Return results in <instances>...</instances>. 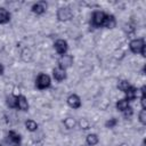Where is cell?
I'll return each instance as SVG.
<instances>
[{
    "label": "cell",
    "instance_id": "6da1fadb",
    "mask_svg": "<svg viewBox=\"0 0 146 146\" xmlns=\"http://www.w3.org/2000/svg\"><path fill=\"white\" fill-rule=\"evenodd\" d=\"M129 48L131 52L133 54H140L141 56L145 57V40L143 38H137L130 41Z\"/></svg>",
    "mask_w": 146,
    "mask_h": 146
},
{
    "label": "cell",
    "instance_id": "7a4b0ae2",
    "mask_svg": "<svg viewBox=\"0 0 146 146\" xmlns=\"http://www.w3.org/2000/svg\"><path fill=\"white\" fill-rule=\"evenodd\" d=\"M105 17H106V13L102 11V10H96L92 13L91 15V21H90V24L92 27H103V24H104V21H105Z\"/></svg>",
    "mask_w": 146,
    "mask_h": 146
},
{
    "label": "cell",
    "instance_id": "3957f363",
    "mask_svg": "<svg viewBox=\"0 0 146 146\" xmlns=\"http://www.w3.org/2000/svg\"><path fill=\"white\" fill-rule=\"evenodd\" d=\"M50 84H51V79L48 74L40 73L35 79V87L39 90H44V89L49 88Z\"/></svg>",
    "mask_w": 146,
    "mask_h": 146
},
{
    "label": "cell",
    "instance_id": "277c9868",
    "mask_svg": "<svg viewBox=\"0 0 146 146\" xmlns=\"http://www.w3.org/2000/svg\"><path fill=\"white\" fill-rule=\"evenodd\" d=\"M56 15H57L58 21L66 22V21H70L73 17V11L70 7H60V8H58Z\"/></svg>",
    "mask_w": 146,
    "mask_h": 146
},
{
    "label": "cell",
    "instance_id": "5b68a950",
    "mask_svg": "<svg viewBox=\"0 0 146 146\" xmlns=\"http://www.w3.org/2000/svg\"><path fill=\"white\" fill-rule=\"evenodd\" d=\"M21 135L17 133L16 131L14 130H10L8 133H7V138H6V141L9 146H21Z\"/></svg>",
    "mask_w": 146,
    "mask_h": 146
},
{
    "label": "cell",
    "instance_id": "8992f818",
    "mask_svg": "<svg viewBox=\"0 0 146 146\" xmlns=\"http://www.w3.org/2000/svg\"><path fill=\"white\" fill-rule=\"evenodd\" d=\"M54 48L56 50V52L58 55H65L67 52V49H68V44H67V41L66 40H63V39H58L55 41L54 43Z\"/></svg>",
    "mask_w": 146,
    "mask_h": 146
},
{
    "label": "cell",
    "instance_id": "52a82bcc",
    "mask_svg": "<svg viewBox=\"0 0 146 146\" xmlns=\"http://www.w3.org/2000/svg\"><path fill=\"white\" fill-rule=\"evenodd\" d=\"M66 102H67V105H68L71 108H73V110L80 108V107H81V104H82V103H81V98H80L78 95H75V94L70 95V96L67 97Z\"/></svg>",
    "mask_w": 146,
    "mask_h": 146
},
{
    "label": "cell",
    "instance_id": "ba28073f",
    "mask_svg": "<svg viewBox=\"0 0 146 146\" xmlns=\"http://www.w3.org/2000/svg\"><path fill=\"white\" fill-rule=\"evenodd\" d=\"M72 64H73V57L71 55H67V54L62 55L60 58L58 59V66L62 67V68H64V70H66L67 67H70Z\"/></svg>",
    "mask_w": 146,
    "mask_h": 146
},
{
    "label": "cell",
    "instance_id": "9c48e42d",
    "mask_svg": "<svg viewBox=\"0 0 146 146\" xmlns=\"http://www.w3.org/2000/svg\"><path fill=\"white\" fill-rule=\"evenodd\" d=\"M47 7H48V5H47L46 1H38V2H35V3L32 6L31 9H32V11H33L35 15H42V14L46 13Z\"/></svg>",
    "mask_w": 146,
    "mask_h": 146
},
{
    "label": "cell",
    "instance_id": "30bf717a",
    "mask_svg": "<svg viewBox=\"0 0 146 146\" xmlns=\"http://www.w3.org/2000/svg\"><path fill=\"white\" fill-rule=\"evenodd\" d=\"M16 108L21 111H27L29 110V102L24 95H17L16 96Z\"/></svg>",
    "mask_w": 146,
    "mask_h": 146
},
{
    "label": "cell",
    "instance_id": "8fae6325",
    "mask_svg": "<svg viewBox=\"0 0 146 146\" xmlns=\"http://www.w3.org/2000/svg\"><path fill=\"white\" fill-rule=\"evenodd\" d=\"M52 76L56 81H63L66 79V70L57 66L52 70Z\"/></svg>",
    "mask_w": 146,
    "mask_h": 146
},
{
    "label": "cell",
    "instance_id": "7c38bea8",
    "mask_svg": "<svg viewBox=\"0 0 146 146\" xmlns=\"http://www.w3.org/2000/svg\"><path fill=\"white\" fill-rule=\"evenodd\" d=\"M124 94H125V98H124V99H127L128 102H132V100H135V99L137 98L138 90H137L136 87L130 86V87L124 91Z\"/></svg>",
    "mask_w": 146,
    "mask_h": 146
},
{
    "label": "cell",
    "instance_id": "4fadbf2b",
    "mask_svg": "<svg viewBox=\"0 0 146 146\" xmlns=\"http://www.w3.org/2000/svg\"><path fill=\"white\" fill-rule=\"evenodd\" d=\"M115 25H116L115 17H114L113 15H111V14H106V17H105L103 27H106V29H113V27H115Z\"/></svg>",
    "mask_w": 146,
    "mask_h": 146
},
{
    "label": "cell",
    "instance_id": "5bb4252c",
    "mask_svg": "<svg viewBox=\"0 0 146 146\" xmlns=\"http://www.w3.org/2000/svg\"><path fill=\"white\" fill-rule=\"evenodd\" d=\"M10 21V13L3 8L0 7V24H7Z\"/></svg>",
    "mask_w": 146,
    "mask_h": 146
},
{
    "label": "cell",
    "instance_id": "9a60e30c",
    "mask_svg": "<svg viewBox=\"0 0 146 146\" xmlns=\"http://www.w3.org/2000/svg\"><path fill=\"white\" fill-rule=\"evenodd\" d=\"M99 141V138L96 133H89L87 137H86V143L88 146H95L97 145Z\"/></svg>",
    "mask_w": 146,
    "mask_h": 146
},
{
    "label": "cell",
    "instance_id": "2e32d148",
    "mask_svg": "<svg viewBox=\"0 0 146 146\" xmlns=\"http://www.w3.org/2000/svg\"><path fill=\"white\" fill-rule=\"evenodd\" d=\"M129 107V102L127 100V99H119L117 102H116V108H117V111H120V112H123L124 110H127Z\"/></svg>",
    "mask_w": 146,
    "mask_h": 146
},
{
    "label": "cell",
    "instance_id": "e0dca14e",
    "mask_svg": "<svg viewBox=\"0 0 146 146\" xmlns=\"http://www.w3.org/2000/svg\"><path fill=\"white\" fill-rule=\"evenodd\" d=\"M25 128H26L29 131H31V132L36 131V129H38V123H36L35 121H33V120H27V121H25Z\"/></svg>",
    "mask_w": 146,
    "mask_h": 146
},
{
    "label": "cell",
    "instance_id": "ac0fdd59",
    "mask_svg": "<svg viewBox=\"0 0 146 146\" xmlns=\"http://www.w3.org/2000/svg\"><path fill=\"white\" fill-rule=\"evenodd\" d=\"M131 84H130V82L128 81V80H120L119 82H117V88L121 90V91H125L129 87H130Z\"/></svg>",
    "mask_w": 146,
    "mask_h": 146
},
{
    "label": "cell",
    "instance_id": "d6986e66",
    "mask_svg": "<svg viewBox=\"0 0 146 146\" xmlns=\"http://www.w3.org/2000/svg\"><path fill=\"white\" fill-rule=\"evenodd\" d=\"M140 92H141V97H140L141 107H143V110H146V87H145V86L141 87Z\"/></svg>",
    "mask_w": 146,
    "mask_h": 146
},
{
    "label": "cell",
    "instance_id": "ffe728a7",
    "mask_svg": "<svg viewBox=\"0 0 146 146\" xmlns=\"http://www.w3.org/2000/svg\"><path fill=\"white\" fill-rule=\"evenodd\" d=\"M7 105L10 108H16V96L15 95H10L7 97Z\"/></svg>",
    "mask_w": 146,
    "mask_h": 146
},
{
    "label": "cell",
    "instance_id": "44dd1931",
    "mask_svg": "<svg viewBox=\"0 0 146 146\" xmlns=\"http://www.w3.org/2000/svg\"><path fill=\"white\" fill-rule=\"evenodd\" d=\"M64 124H65V127L67 129H72L76 124V122H75V120L73 117H67V119L64 120Z\"/></svg>",
    "mask_w": 146,
    "mask_h": 146
},
{
    "label": "cell",
    "instance_id": "7402d4cb",
    "mask_svg": "<svg viewBox=\"0 0 146 146\" xmlns=\"http://www.w3.org/2000/svg\"><path fill=\"white\" fill-rule=\"evenodd\" d=\"M116 124H117V120H116L115 117H112V119H110V120H108V121L105 123L106 128H114Z\"/></svg>",
    "mask_w": 146,
    "mask_h": 146
},
{
    "label": "cell",
    "instance_id": "603a6c76",
    "mask_svg": "<svg viewBox=\"0 0 146 146\" xmlns=\"http://www.w3.org/2000/svg\"><path fill=\"white\" fill-rule=\"evenodd\" d=\"M139 121L141 124H146V110H141L139 113Z\"/></svg>",
    "mask_w": 146,
    "mask_h": 146
},
{
    "label": "cell",
    "instance_id": "cb8c5ba5",
    "mask_svg": "<svg viewBox=\"0 0 146 146\" xmlns=\"http://www.w3.org/2000/svg\"><path fill=\"white\" fill-rule=\"evenodd\" d=\"M122 113H123V115H124V117H125V119H129V117H131V115H132L133 111H132V108L129 106V107H128L127 110H124Z\"/></svg>",
    "mask_w": 146,
    "mask_h": 146
},
{
    "label": "cell",
    "instance_id": "d4e9b609",
    "mask_svg": "<svg viewBox=\"0 0 146 146\" xmlns=\"http://www.w3.org/2000/svg\"><path fill=\"white\" fill-rule=\"evenodd\" d=\"M80 125H81L82 129H88V128H89V123H88V121L84 120V119H82V120L80 121Z\"/></svg>",
    "mask_w": 146,
    "mask_h": 146
},
{
    "label": "cell",
    "instance_id": "484cf974",
    "mask_svg": "<svg viewBox=\"0 0 146 146\" xmlns=\"http://www.w3.org/2000/svg\"><path fill=\"white\" fill-rule=\"evenodd\" d=\"M3 71H5V68H3V66H2V64L0 63V76L3 74Z\"/></svg>",
    "mask_w": 146,
    "mask_h": 146
},
{
    "label": "cell",
    "instance_id": "4316f807",
    "mask_svg": "<svg viewBox=\"0 0 146 146\" xmlns=\"http://www.w3.org/2000/svg\"><path fill=\"white\" fill-rule=\"evenodd\" d=\"M82 146H88V145H82Z\"/></svg>",
    "mask_w": 146,
    "mask_h": 146
}]
</instances>
